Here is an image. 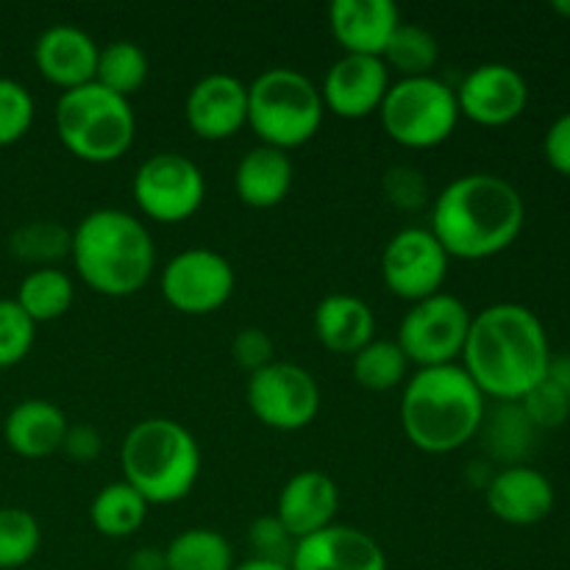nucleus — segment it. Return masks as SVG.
Here are the masks:
<instances>
[{
  "label": "nucleus",
  "mask_w": 570,
  "mask_h": 570,
  "mask_svg": "<svg viewBox=\"0 0 570 570\" xmlns=\"http://www.w3.org/2000/svg\"><path fill=\"white\" fill-rule=\"evenodd\" d=\"M462 367L484 399L518 404L549 376L551 345L546 326L523 304L488 306L473 315Z\"/></svg>",
  "instance_id": "nucleus-1"
},
{
  "label": "nucleus",
  "mask_w": 570,
  "mask_h": 570,
  "mask_svg": "<svg viewBox=\"0 0 570 570\" xmlns=\"http://www.w3.org/2000/svg\"><path fill=\"white\" fill-rule=\"evenodd\" d=\"M527 204L515 184L495 173H468L432 200V226L445 254L479 262L510 248L523 232Z\"/></svg>",
  "instance_id": "nucleus-2"
},
{
  "label": "nucleus",
  "mask_w": 570,
  "mask_h": 570,
  "mask_svg": "<svg viewBox=\"0 0 570 570\" xmlns=\"http://www.w3.org/2000/svg\"><path fill=\"white\" fill-rule=\"evenodd\" d=\"M484 393L462 365L417 367L401 393V426L423 454H454L484 426Z\"/></svg>",
  "instance_id": "nucleus-3"
},
{
  "label": "nucleus",
  "mask_w": 570,
  "mask_h": 570,
  "mask_svg": "<svg viewBox=\"0 0 570 570\" xmlns=\"http://www.w3.org/2000/svg\"><path fill=\"white\" fill-rule=\"evenodd\" d=\"M72 265L89 289L128 298L150 282L156 245L148 226L122 209H95L72 228Z\"/></svg>",
  "instance_id": "nucleus-4"
},
{
  "label": "nucleus",
  "mask_w": 570,
  "mask_h": 570,
  "mask_svg": "<svg viewBox=\"0 0 570 570\" xmlns=\"http://www.w3.org/2000/svg\"><path fill=\"white\" fill-rule=\"evenodd\" d=\"M120 468L122 482L150 507L176 504L193 493L200 476L198 440L173 417H145L122 440Z\"/></svg>",
  "instance_id": "nucleus-5"
},
{
  "label": "nucleus",
  "mask_w": 570,
  "mask_h": 570,
  "mask_svg": "<svg viewBox=\"0 0 570 570\" xmlns=\"http://www.w3.org/2000/svg\"><path fill=\"white\" fill-rule=\"evenodd\" d=\"M53 117L61 145L89 165L122 159L137 137L131 100L95 81L61 92Z\"/></svg>",
  "instance_id": "nucleus-6"
},
{
  "label": "nucleus",
  "mask_w": 570,
  "mask_h": 570,
  "mask_svg": "<svg viewBox=\"0 0 570 570\" xmlns=\"http://www.w3.org/2000/svg\"><path fill=\"white\" fill-rule=\"evenodd\" d=\"M323 115L321 87L295 67H271L248 83V126L262 145L301 148L321 131Z\"/></svg>",
  "instance_id": "nucleus-7"
},
{
  "label": "nucleus",
  "mask_w": 570,
  "mask_h": 570,
  "mask_svg": "<svg viewBox=\"0 0 570 570\" xmlns=\"http://www.w3.org/2000/svg\"><path fill=\"white\" fill-rule=\"evenodd\" d=\"M379 117L393 142L426 150L443 145L462 115L454 87L434 76H421L390 83Z\"/></svg>",
  "instance_id": "nucleus-8"
},
{
  "label": "nucleus",
  "mask_w": 570,
  "mask_h": 570,
  "mask_svg": "<svg viewBox=\"0 0 570 570\" xmlns=\"http://www.w3.org/2000/svg\"><path fill=\"white\" fill-rule=\"evenodd\" d=\"M471 321L473 315L456 295H429L410 306L395 343L417 367L454 365L465 348Z\"/></svg>",
  "instance_id": "nucleus-9"
},
{
  "label": "nucleus",
  "mask_w": 570,
  "mask_h": 570,
  "mask_svg": "<svg viewBox=\"0 0 570 570\" xmlns=\"http://www.w3.org/2000/svg\"><path fill=\"white\" fill-rule=\"evenodd\" d=\"M131 193L145 217L156 223H181L204 204L206 178L189 156L161 150L137 167Z\"/></svg>",
  "instance_id": "nucleus-10"
},
{
  "label": "nucleus",
  "mask_w": 570,
  "mask_h": 570,
  "mask_svg": "<svg viewBox=\"0 0 570 570\" xmlns=\"http://www.w3.org/2000/svg\"><path fill=\"white\" fill-rule=\"evenodd\" d=\"M245 399L256 421L276 432H301L321 412V387L315 376L295 362H271L250 373Z\"/></svg>",
  "instance_id": "nucleus-11"
},
{
  "label": "nucleus",
  "mask_w": 570,
  "mask_h": 570,
  "mask_svg": "<svg viewBox=\"0 0 570 570\" xmlns=\"http://www.w3.org/2000/svg\"><path fill=\"white\" fill-rule=\"evenodd\" d=\"M237 287L234 265L212 248H187L173 256L159 276L167 304L181 315H212Z\"/></svg>",
  "instance_id": "nucleus-12"
},
{
  "label": "nucleus",
  "mask_w": 570,
  "mask_h": 570,
  "mask_svg": "<svg viewBox=\"0 0 570 570\" xmlns=\"http://www.w3.org/2000/svg\"><path fill=\"white\" fill-rule=\"evenodd\" d=\"M449 262L451 256L429 228L410 226L395 232L384 245L382 278L390 293L417 304L429 295L443 293Z\"/></svg>",
  "instance_id": "nucleus-13"
},
{
  "label": "nucleus",
  "mask_w": 570,
  "mask_h": 570,
  "mask_svg": "<svg viewBox=\"0 0 570 570\" xmlns=\"http://www.w3.org/2000/svg\"><path fill=\"white\" fill-rule=\"evenodd\" d=\"M454 92L460 115L488 128L518 120L529 104L527 78L504 61H488V65L473 67Z\"/></svg>",
  "instance_id": "nucleus-14"
},
{
  "label": "nucleus",
  "mask_w": 570,
  "mask_h": 570,
  "mask_svg": "<svg viewBox=\"0 0 570 570\" xmlns=\"http://www.w3.org/2000/svg\"><path fill=\"white\" fill-rule=\"evenodd\" d=\"M184 117L195 137L220 142L248 126V83L228 72H212L193 83L184 100Z\"/></svg>",
  "instance_id": "nucleus-15"
},
{
  "label": "nucleus",
  "mask_w": 570,
  "mask_h": 570,
  "mask_svg": "<svg viewBox=\"0 0 570 570\" xmlns=\"http://www.w3.org/2000/svg\"><path fill=\"white\" fill-rule=\"evenodd\" d=\"M390 89V70L379 56L345 53L328 67L321 98L332 115L343 120H362L379 111Z\"/></svg>",
  "instance_id": "nucleus-16"
},
{
  "label": "nucleus",
  "mask_w": 570,
  "mask_h": 570,
  "mask_svg": "<svg viewBox=\"0 0 570 570\" xmlns=\"http://www.w3.org/2000/svg\"><path fill=\"white\" fill-rule=\"evenodd\" d=\"M293 570H387L384 549L367 532L343 523L298 540L289 560Z\"/></svg>",
  "instance_id": "nucleus-17"
},
{
  "label": "nucleus",
  "mask_w": 570,
  "mask_h": 570,
  "mask_svg": "<svg viewBox=\"0 0 570 570\" xmlns=\"http://www.w3.org/2000/svg\"><path fill=\"white\" fill-rule=\"evenodd\" d=\"M490 512L510 527H534L554 510V484L529 465H507L484 484Z\"/></svg>",
  "instance_id": "nucleus-18"
},
{
  "label": "nucleus",
  "mask_w": 570,
  "mask_h": 570,
  "mask_svg": "<svg viewBox=\"0 0 570 570\" xmlns=\"http://www.w3.org/2000/svg\"><path fill=\"white\" fill-rule=\"evenodd\" d=\"M98 53V42L83 28L59 22L39 33L37 45H33V65L50 83L67 92V89H78L95 81Z\"/></svg>",
  "instance_id": "nucleus-19"
},
{
  "label": "nucleus",
  "mask_w": 570,
  "mask_h": 570,
  "mask_svg": "<svg viewBox=\"0 0 570 570\" xmlns=\"http://www.w3.org/2000/svg\"><path fill=\"white\" fill-rule=\"evenodd\" d=\"M340 510V490L323 471H301L287 479L276 501V518L295 540L332 527Z\"/></svg>",
  "instance_id": "nucleus-20"
},
{
  "label": "nucleus",
  "mask_w": 570,
  "mask_h": 570,
  "mask_svg": "<svg viewBox=\"0 0 570 570\" xmlns=\"http://www.w3.org/2000/svg\"><path fill=\"white\" fill-rule=\"evenodd\" d=\"M328 26L345 53L379 56L401 26V14L390 0H334Z\"/></svg>",
  "instance_id": "nucleus-21"
},
{
  "label": "nucleus",
  "mask_w": 570,
  "mask_h": 570,
  "mask_svg": "<svg viewBox=\"0 0 570 570\" xmlns=\"http://www.w3.org/2000/svg\"><path fill=\"white\" fill-rule=\"evenodd\" d=\"M67 415L45 399H26L3 421V438L6 445L14 451L17 456L26 460H45V456L61 451L67 434Z\"/></svg>",
  "instance_id": "nucleus-22"
},
{
  "label": "nucleus",
  "mask_w": 570,
  "mask_h": 570,
  "mask_svg": "<svg viewBox=\"0 0 570 570\" xmlns=\"http://www.w3.org/2000/svg\"><path fill=\"white\" fill-rule=\"evenodd\" d=\"M315 334L332 354L354 356L376 334V317L362 298L348 293H332L317 304Z\"/></svg>",
  "instance_id": "nucleus-23"
},
{
  "label": "nucleus",
  "mask_w": 570,
  "mask_h": 570,
  "mask_svg": "<svg viewBox=\"0 0 570 570\" xmlns=\"http://www.w3.org/2000/svg\"><path fill=\"white\" fill-rule=\"evenodd\" d=\"M293 178V161L284 150L256 145L239 159L237 170H234V189L250 209H273L289 195Z\"/></svg>",
  "instance_id": "nucleus-24"
},
{
  "label": "nucleus",
  "mask_w": 570,
  "mask_h": 570,
  "mask_svg": "<svg viewBox=\"0 0 570 570\" xmlns=\"http://www.w3.org/2000/svg\"><path fill=\"white\" fill-rule=\"evenodd\" d=\"M148 510V501L120 479V482H111L98 490L92 507H89V521H92L95 532L104 534V538L122 540L142 529Z\"/></svg>",
  "instance_id": "nucleus-25"
},
{
  "label": "nucleus",
  "mask_w": 570,
  "mask_h": 570,
  "mask_svg": "<svg viewBox=\"0 0 570 570\" xmlns=\"http://www.w3.org/2000/svg\"><path fill=\"white\" fill-rule=\"evenodd\" d=\"M72 278L59 267H33L17 289V304L33 323L59 321L72 306Z\"/></svg>",
  "instance_id": "nucleus-26"
},
{
  "label": "nucleus",
  "mask_w": 570,
  "mask_h": 570,
  "mask_svg": "<svg viewBox=\"0 0 570 570\" xmlns=\"http://www.w3.org/2000/svg\"><path fill=\"white\" fill-rule=\"evenodd\" d=\"M167 570H234V549L217 529H184L165 549Z\"/></svg>",
  "instance_id": "nucleus-27"
},
{
  "label": "nucleus",
  "mask_w": 570,
  "mask_h": 570,
  "mask_svg": "<svg viewBox=\"0 0 570 570\" xmlns=\"http://www.w3.org/2000/svg\"><path fill=\"white\" fill-rule=\"evenodd\" d=\"M148 53L131 39H117L100 48L98 67H95V83L106 87L109 92L131 98L148 81Z\"/></svg>",
  "instance_id": "nucleus-28"
},
{
  "label": "nucleus",
  "mask_w": 570,
  "mask_h": 570,
  "mask_svg": "<svg viewBox=\"0 0 570 570\" xmlns=\"http://www.w3.org/2000/svg\"><path fill=\"white\" fill-rule=\"evenodd\" d=\"M382 61L387 70L401 72V78L432 76L440 61V42L432 31L415 22H401L384 48Z\"/></svg>",
  "instance_id": "nucleus-29"
},
{
  "label": "nucleus",
  "mask_w": 570,
  "mask_h": 570,
  "mask_svg": "<svg viewBox=\"0 0 570 570\" xmlns=\"http://www.w3.org/2000/svg\"><path fill=\"white\" fill-rule=\"evenodd\" d=\"M406 367H410V360L395 340L373 337L365 348L351 356V371H354L356 384L371 390V393H387V390L404 384Z\"/></svg>",
  "instance_id": "nucleus-30"
},
{
  "label": "nucleus",
  "mask_w": 570,
  "mask_h": 570,
  "mask_svg": "<svg viewBox=\"0 0 570 570\" xmlns=\"http://www.w3.org/2000/svg\"><path fill=\"white\" fill-rule=\"evenodd\" d=\"M42 546L39 521L22 507H0V570H22Z\"/></svg>",
  "instance_id": "nucleus-31"
},
{
  "label": "nucleus",
  "mask_w": 570,
  "mask_h": 570,
  "mask_svg": "<svg viewBox=\"0 0 570 570\" xmlns=\"http://www.w3.org/2000/svg\"><path fill=\"white\" fill-rule=\"evenodd\" d=\"M72 232H67L61 223L33 220L17 228L11 234V250L22 262H31L37 267H53V262L70 256Z\"/></svg>",
  "instance_id": "nucleus-32"
},
{
  "label": "nucleus",
  "mask_w": 570,
  "mask_h": 570,
  "mask_svg": "<svg viewBox=\"0 0 570 570\" xmlns=\"http://www.w3.org/2000/svg\"><path fill=\"white\" fill-rule=\"evenodd\" d=\"M37 323L22 312L14 298H0V371L20 365L33 348Z\"/></svg>",
  "instance_id": "nucleus-33"
},
{
  "label": "nucleus",
  "mask_w": 570,
  "mask_h": 570,
  "mask_svg": "<svg viewBox=\"0 0 570 570\" xmlns=\"http://www.w3.org/2000/svg\"><path fill=\"white\" fill-rule=\"evenodd\" d=\"M33 122V98L20 81L0 76V148L20 142Z\"/></svg>",
  "instance_id": "nucleus-34"
},
{
  "label": "nucleus",
  "mask_w": 570,
  "mask_h": 570,
  "mask_svg": "<svg viewBox=\"0 0 570 570\" xmlns=\"http://www.w3.org/2000/svg\"><path fill=\"white\" fill-rule=\"evenodd\" d=\"M532 432L534 426L521 404H501V410L490 421V445L501 460H518L523 454V445L532 443Z\"/></svg>",
  "instance_id": "nucleus-35"
},
{
  "label": "nucleus",
  "mask_w": 570,
  "mask_h": 570,
  "mask_svg": "<svg viewBox=\"0 0 570 570\" xmlns=\"http://www.w3.org/2000/svg\"><path fill=\"white\" fill-rule=\"evenodd\" d=\"M521 410L527 412L529 423L534 429H557L568 421L570 415V395L549 376L532 390L523 401H518Z\"/></svg>",
  "instance_id": "nucleus-36"
},
{
  "label": "nucleus",
  "mask_w": 570,
  "mask_h": 570,
  "mask_svg": "<svg viewBox=\"0 0 570 570\" xmlns=\"http://www.w3.org/2000/svg\"><path fill=\"white\" fill-rule=\"evenodd\" d=\"M248 543H250V551H254L256 560L282 562V566H289L295 543H298V540H295L293 534L284 529V523L278 521L276 515H262L250 523Z\"/></svg>",
  "instance_id": "nucleus-37"
},
{
  "label": "nucleus",
  "mask_w": 570,
  "mask_h": 570,
  "mask_svg": "<svg viewBox=\"0 0 570 570\" xmlns=\"http://www.w3.org/2000/svg\"><path fill=\"white\" fill-rule=\"evenodd\" d=\"M384 195L395 209L415 212L426 206L429 200V184L417 167L410 165H395L384 173Z\"/></svg>",
  "instance_id": "nucleus-38"
},
{
  "label": "nucleus",
  "mask_w": 570,
  "mask_h": 570,
  "mask_svg": "<svg viewBox=\"0 0 570 570\" xmlns=\"http://www.w3.org/2000/svg\"><path fill=\"white\" fill-rule=\"evenodd\" d=\"M232 356L239 367H245L248 373H256L262 371V367L271 365V362H276L273 360V356H276V348H273V340L265 328L248 326L239 328V332L234 334Z\"/></svg>",
  "instance_id": "nucleus-39"
},
{
  "label": "nucleus",
  "mask_w": 570,
  "mask_h": 570,
  "mask_svg": "<svg viewBox=\"0 0 570 570\" xmlns=\"http://www.w3.org/2000/svg\"><path fill=\"white\" fill-rule=\"evenodd\" d=\"M543 156L560 176L570 178V111L557 117L543 137Z\"/></svg>",
  "instance_id": "nucleus-40"
},
{
  "label": "nucleus",
  "mask_w": 570,
  "mask_h": 570,
  "mask_svg": "<svg viewBox=\"0 0 570 570\" xmlns=\"http://www.w3.org/2000/svg\"><path fill=\"white\" fill-rule=\"evenodd\" d=\"M100 449H104V440H100L98 429L89 426V423H76V426H67L61 451H65L72 462L98 460Z\"/></svg>",
  "instance_id": "nucleus-41"
},
{
  "label": "nucleus",
  "mask_w": 570,
  "mask_h": 570,
  "mask_svg": "<svg viewBox=\"0 0 570 570\" xmlns=\"http://www.w3.org/2000/svg\"><path fill=\"white\" fill-rule=\"evenodd\" d=\"M128 570H167L165 549H154V546H142L128 557Z\"/></svg>",
  "instance_id": "nucleus-42"
},
{
  "label": "nucleus",
  "mask_w": 570,
  "mask_h": 570,
  "mask_svg": "<svg viewBox=\"0 0 570 570\" xmlns=\"http://www.w3.org/2000/svg\"><path fill=\"white\" fill-rule=\"evenodd\" d=\"M549 379H551V382L560 384V387L570 395V354L562 356V360H554V356H551Z\"/></svg>",
  "instance_id": "nucleus-43"
},
{
  "label": "nucleus",
  "mask_w": 570,
  "mask_h": 570,
  "mask_svg": "<svg viewBox=\"0 0 570 570\" xmlns=\"http://www.w3.org/2000/svg\"><path fill=\"white\" fill-rule=\"evenodd\" d=\"M234 570H293V568L282 566V562H267V560H256V557H250V560H243L239 566H234Z\"/></svg>",
  "instance_id": "nucleus-44"
},
{
  "label": "nucleus",
  "mask_w": 570,
  "mask_h": 570,
  "mask_svg": "<svg viewBox=\"0 0 570 570\" xmlns=\"http://www.w3.org/2000/svg\"><path fill=\"white\" fill-rule=\"evenodd\" d=\"M551 9H554L557 14L568 17V20H570V0H554V6H551Z\"/></svg>",
  "instance_id": "nucleus-45"
}]
</instances>
